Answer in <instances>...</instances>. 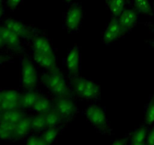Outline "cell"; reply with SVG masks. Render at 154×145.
I'll return each instance as SVG.
<instances>
[{"instance_id":"6da1fadb","label":"cell","mask_w":154,"mask_h":145,"mask_svg":"<svg viewBox=\"0 0 154 145\" xmlns=\"http://www.w3.org/2000/svg\"><path fill=\"white\" fill-rule=\"evenodd\" d=\"M42 81L45 87L57 97H70L71 92L64 76L59 69L43 74Z\"/></svg>"},{"instance_id":"7a4b0ae2","label":"cell","mask_w":154,"mask_h":145,"mask_svg":"<svg viewBox=\"0 0 154 145\" xmlns=\"http://www.w3.org/2000/svg\"><path fill=\"white\" fill-rule=\"evenodd\" d=\"M72 89L75 95L85 100L96 99L100 95V88L92 80L82 77H75L72 80Z\"/></svg>"},{"instance_id":"3957f363","label":"cell","mask_w":154,"mask_h":145,"mask_svg":"<svg viewBox=\"0 0 154 145\" xmlns=\"http://www.w3.org/2000/svg\"><path fill=\"white\" fill-rule=\"evenodd\" d=\"M38 82V74L34 65L28 58L21 62V85L25 89H33Z\"/></svg>"},{"instance_id":"277c9868","label":"cell","mask_w":154,"mask_h":145,"mask_svg":"<svg viewBox=\"0 0 154 145\" xmlns=\"http://www.w3.org/2000/svg\"><path fill=\"white\" fill-rule=\"evenodd\" d=\"M86 116L90 123L99 129L106 130L108 128V122L103 108L98 105H91L87 107Z\"/></svg>"},{"instance_id":"5b68a950","label":"cell","mask_w":154,"mask_h":145,"mask_svg":"<svg viewBox=\"0 0 154 145\" xmlns=\"http://www.w3.org/2000/svg\"><path fill=\"white\" fill-rule=\"evenodd\" d=\"M54 108L63 119H70L78 113V107L70 97H57L54 103Z\"/></svg>"},{"instance_id":"8992f818","label":"cell","mask_w":154,"mask_h":145,"mask_svg":"<svg viewBox=\"0 0 154 145\" xmlns=\"http://www.w3.org/2000/svg\"><path fill=\"white\" fill-rule=\"evenodd\" d=\"M2 102L1 104V111L16 110L21 108V95L17 90L7 89L1 91Z\"/></svg>"},{"instance_id":"52a82bcc","label":"cell","mask_w":154,"mask_h":145,"mask_svg":"<svg viewBox=\"0 0 154 145\" xmlns=\"http://www.w3.org/2000/svg\"><path fill=\"white\" fill-rule=\"evenodd\" d=\"M83 18V11L81 6L75 5L67 11L65 19V25L69 31H75L79 28Z\"/></svg>"},{"instance_id":"ba28073f","label":"cell","mask_w":154,"mask_h":145,"mask_svg":"<svg viewBox=\"0 0 154 145\" xmlns=\"http://www.w3.org/2000/svg\"><path fill=\"white\" fill-rule=\"evenodd\" d=\"M66 66L71 76H78L81 68V52L79 47L75 46L69 51L66 59Z\"/></svg>"},{"instance_id":"9c48e42d","label":"cell","mask_w":154,"mask_h":145,"mask_svg":"<svg viewBox=\"0 0 154 145\" xmlns=\"http://www.w3.org/2000/svg\"><path fill=\"white\" fill-rule=\"evenodd\" d=\"M4 25L21 39H31L34 36V31L29 27L17 20L9 18L5 20Z\"/></svg>"},{"instance_id":"30bf717a","label":"cell","mask_w":154,"mask_h":145,"mask_svg":"<svg viewBox=\"0 0 154 145\" xmlns=\"http://www.w3.org/2000/svg\"><path fill=\"white\" fill-rule=\"evenodd\" d=\"M0 34L2 37L5 46L8 47L10 49L14 51H22V45H21V38L13 31L6 27L5 26H0Z\"/></svg>"},{"instance_id":"8fae6325","label":"cell","mask_w":154,"mask_h":145,"mask_svg":"<svg viewBox=\"0 0 154 145\" xmlns=\"http://www.w3.org/2000/svg\"><path fill=\"white\" fill-rule=\"evenodd\" d=\"M123 33L124 32L119 23L117 18L113 17L104 32L102 41L105 44H110L118 39Z\"/></svg>"},{"instance_id":"7c38bea8","label":"cell","mask_w":154,"mask_h":145,"mask_svg":"<svg viewBox=\"0 0 154 145\" xmlns=\"http://www.w3.org/2000/svg\"><path fill=\"white\" fill-rule=\"evenodd\" d=\"M117 19L125 33L132 30L136 25L138 21V14L137 13V10L124 9L123 11L117 17Z\"/></svg>"},{"instance_id":"4fadbf2b","label":"cell","mask_w":154,"mask_h":145,"mask_svg":"<svg viewBox=\"0 0 154 145\" xmlns=\"http://www.w3.org/2000/svg\"><path fill=\"white\" fill-rule=\"evenodd\" d=\"M33 58L38 64L40 65L45 69H48V70L52 71L57 69V60H56L55 56L34 51Z\"/></svg>"},{"instance_id":"5bb4252c","label":"cell","mask_w":154,"mask_h":145,"mask_svg":"<svg viewBox=\"0 0 154 145\" xmlns=\"http://www.w3.org/2000/svg\"><path fill=\"white\" fill-rule=\"evenodd\" d=\"M31 130V117L25 116L15 125L14 139L20 140V139L24 138Z\"/></svg>"},{"instance_id":"9a60e30c","label":"cell","mask_w":154,"mask_h":145,"mask_svg":"<svg viewBox=\"0 0 154 145\" xmlns=\"http://www.w3.org/2000/svg\"><path fill=\"white\" fill-rule=\"evenodd\" d=\"M25 113L21 108L16 110H4L0 112V122H6L16 125L25 116Z\"/></svg>"},{"instance_id":"2e32d148","label":"cell","mask_w":154,"mask_h":145,"mask_svg":"<svg viewBox=\"0 0 154 145\" xmlns=\"http://www.w3.org/2000/svg\"><path fill=\"white\" fill-rule=\"evenodd\" d=\"M32 45L34 51H39V52L45 53V54L55 56L51 42H50V41L47 38L44 37V36L35 37L33 39Z\"/></svg>"},{"instance_id":"e0dca14e","label":"cell","mask_w":154,"mask_h":145,"mask_svg":"<svg viewBox=\"0 0 154 145\" xmlns=\"http://www.w3.org/2000/svg\"><path fill=\"white\" fill-rule=\"evenodd\" d=\"M42 95L38 92L33 91L32 89L27 91L21 95L20 106L21 108H32L34 104Z\"/></svg>"},{"instance_id":"ac0fdd59","label":"cell","mask_w":154,"mask_h":145,"mask_svg":"<svg viewBox=\"0 0 154 145\" xmlns=\"http://www.w3.org/2000/svg\"><path fill=\"white\" fill-rule=\"evenodd\" d=\"M53 108H54V104L51 102V101H50L48 98H45V97L41 96L32 109L36 113L45 114L52 110Z\"/></svg>"},{"instance_id":"d6986e66","label":"cell","mask_w":154,"mask_h":145,"mask_svg":"<svg viewBox=\"0 0 154 145\" xmlns=\"http://www.w3.org/2000/svg\"><path fill=\"white\" fill-rule=\"evenodd\" d=\"M105 2L114 18H117L123 11L126 4V0H105Z\"/></svg>"},{"instance_id":"ffe728a7","label":"cell","mask_w":154,"mask_h":145,"mask_svg":"<svg viewBox=\"0 0 154 145\" xmlns=\"http://www.w3.org/2000/svg\"><path fill=\"white\" fill-rule=\"evenodd\" d=\"M15 125L6 122H0V140H9L14 137Z\"/></svg>"},{"instance_id":"44dd1931","label":"cell","mask_w":154,"mask_h":145,"mask_svg":"<svg viewBox=\"0 0 154 145\" xmlns=\"http://www.w3.org/2000/svg\"><path fill=\"white\" fill-rule=\"evenodd\" d=\"M147 130L145 127L141 126L137 128L130 138V143L133 145H142L146 143L147 137Z\"/></svg>"},{"instance_id":"7402d4cb","label":"cell","mask_w":154,"mask_h":145,"mask_svg":"<svg viewBox=\"0 0 154 145\" xmlns=\"http://www.w3.org/2000/svg\"><path fill=\"white\" fill-rule=\"evenodd\" d=\"M45 121H46L47 128L50 127H57L63 121V117L54 108L45 113Z\"/></svg>"},{"instance_id":"603a6c76","label":"cell","mask_w":154,"mask_h":145,"mask_svg":"<svg viewBox=\"0 0 154 145\" xmlns=\"http://www.w3.org/2000/svg\"><path fill=\"white\" fill-rule=\"evenodd\" d=\"M31 128L35 131H42L47 128L45 114L37 113V115L31 117Z\"/></svg>"},{"instance_id":"cb8c5ba5","label":"cell","mask_w":154,"mask_h":145,"mask_svg":"<svg viewBox=\"0 0 154 145\" xmlns=\"http://www.w3.org/2000/svg\"><path fill=\"white\" fill-rule=\"evenodd\" d=\"M133 2L137 11L147 16L153 14V9L149 0H133Z\"/></svg>"},{"instance_id":"d4e9b609","label":"cell","mask_w":154,"mask_h":145,"mask_svg":"<svg viewBox=\"0 0 154 145\" xmlns=\"http://www.w3.org/2000/svg\"><path fill=\"white\" fill-rule=\"evenodd\" d=\"M59 134V129L57 127H50L45 129V132L42 134L45 144H51L53 142L55 141L57 136Z\"/></svg>"},{"instance_id":"484cf974","label":"cell","mask_w":154,"mask_h":145,"mask_svg":"<svg viewBox=\"0 0 154 145\" xmlns=\"http://www.w3.org/2000/svg\"><path fill=\"white\" fill-rule=\"evenodd\" d=\"M145 122L147 125L154 123V101H151L147 107L145 114Z\"/></svg>"},{"instance_id":"4316f807","label":"cell","mask_w":154,"mask_h":145,"mask_svg":"<svg viewBox=\"0 0 154 145\" xmlns=\"http://www.w3.org/2000/svg\"><path fill=\"white\" fill-rule=\"evenodd\" d=\"M26 144L28 145H45L42 136L32 135L26 140Z\"/></svg>"},{"instance_id":"83f0119b","label":"cell","mask_w":154,"mask_h":145,"mask_svg":"<svg viewBox=\"0 0 154 145\" xmlns=\"http://www.w3.org/2000/svg\"><path fill=\"white\" fill-rule=\"evenodd\" d=\"M23 0H7V6L10 10H14L20 5Z\"/></svg>"},{"instance_id":"f1b7e54d","label":"cell","mask_w":154,"mask_h":145,"mask_svg":"<svg viewBox=\"0 0 154 145\" xmlns=\"http://www.w3.org/2000/svg\"><path fill=\"white\" fill-rule=\"evenodd\" d=\"M146 143L149 145H154V127L147 134Z\"/></svg>"},{"instance_id":"f546056e","label":"cell","mask_w":154,"mask_h":145,"mask_svg":"<svg viewBox=\"0 0 154 145\" xmlns=\"http://www.w3.org/2000/svg\"><path fill=\"white\" fill-rule=\"evenodd\" d=\"M127 143L126 142V140H125V139H117V140H114V141H113V144H116V145H124L126 144V143Z\"/></svg>"},{"instance_id":"4dcf8cb0","label":"cell","mask_w":154,"mask_h":145,"mask_svg":"<svg viewBox=\"0 0 154 145\" xmlns=\"http://www.w3.org/2000/svg\"><path fill=\"white\" fill-rule=\"evenodd\" d=\"M10 60V57H8V56L2 55V54H0V65L2 64L5 62L8 61V60Z\"/></svg>"},{"instance_id":"1f68e13d","label":"cell","mask_w":154,"mask_h":145,"mask_svg":"<svg viewBox=\"0 0 154 145\" xmlns=\"http://www.w3.org/2000/svg\"><path fill=\"white\" fill-rule=\"evenodd\" d=\"M3 14H4V7H3L2 4H0V20L2 18Z\"/></svg>"},{"instance_id":"d6a6232c","label":"cell","mask_w":154,"mask_h":145,"mask_svg":"<svg viewBox=\"0 0 154 145\" xmlns=\"http://www.w3.org/2000/svg\"><path fill=\"white\" fill-rule=\"evenodd\" d=\"M4 46H5V42L4 41H3L2 37L1 34H0V48H3Z\"/></svg>"},{"instance_id":"836d02e7","label":"cell","mask_w":154,"mask_h":145,"mask_svg":"<svg viewBox=\"0 0 154 145\" xmlns=\"http://www.w3.org/2000/svg\"><path fill=\"white\" fill-rule=\"evenodd\" d=\"M2 102V94L1 92H0V112H1V104Z\"/></svg>"},{"instance_id":"e575fe53","label":"cell","mask_w":154,"mask_h":145,"mask_svg":"<svg viewBox=\"0 0 154 145\" xmlns=\"http://www.w3.org/2000/svg\"><path fill=\"white\" fill-rule=\"evenodd\" d=\"M3 2V0H0V4H2Z\"/></svg>"},{"instance_id":"d590c367","label":"cell","mask_w":154,"mask_h":145,"mask_svg":"<svg viewBox=\"0 0 154 145\" xmlns=\"http://www.w3.org/2000/svg\"><path fill=\"white\" fill-rule=\"evenodd\" d=\"M65 1H66V2H69L72 1V0H65Z\"/></svg>"},{"instance_id":"8d00e7d4","label":"cell","mask_w":154,"mask_h":145,"mask_svg":"<svg viewBox=\"0 0 154 145\" xmlns=\"http://www.w3.org/2000/svg\"><path fill=\"white\" fill-rule=\"evenodd\" d=\"M153 8H154V2H153Z\"/></svg>"},{"instance_id":"74e56055","label":"cell","mask_w":154,"mask_h":145,"mask_svg":"<svg viewBox=\"0 0 154 145\" xmlns=\"http://www.w3.org/2000/svg\"><path fill=\"white\" fill-rule=\"evenodd\" d=\"M153 45H154V41L153 42Z\"/></svg>"},{"instance_id":"f35d334b","label":"cell","mask_w":154,"mask_h":145,"mask_svg":"<svg viewBox=\"0 0 154 145\" xmlns=\"http://www.w3.org/2000/svg\"><path fill=\"white\" fill-rule=\"evenodd\" d=\"M153 101H154V99H153Z\"/></svg>"}]
</instances>
